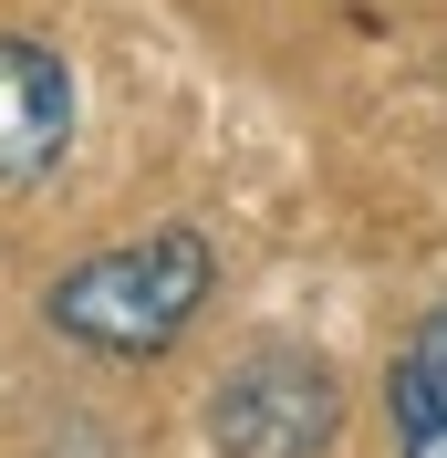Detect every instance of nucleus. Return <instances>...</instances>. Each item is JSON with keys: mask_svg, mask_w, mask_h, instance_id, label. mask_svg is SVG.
<instances>
[{"mask_svg": "<svg viewBox=\"0 0 447 458\" xmlns=\"http://www.w3.org/2000/svg\"><path fill=\"white\" fill-rule=\"evenodd\" d=\"M208 292H219L208 229L167 219V229H136V240L73 260V271L42 292V323H53L63 344H84V354H167V344L198 323Z\"/></svg>", "mask_w": 447, "mask_h": 458, "instance_id": "1", "label": "nucleus"}, {"mask_svg": "<svg viewBox=\"0 0 447 458\" xmlns=\"http://www.w3.org/2000/svg\"><path fill=\"white\" fill-rule=\"evenodd\" d=\"M385 417H395V448L406 458H447V302L406 334V354L385 375Z\"/></svg>", "mask_w": 447, "mask_h": 458, "instance_id": "4", "label": "nucleus"}, {"mask_svg": "<svg viewBox=\"0 0 447 458\" xmlns=\"http://www.w3.org/2000/svg\"><path fill=\"white\" fill-rule=\"evenodd\" d=\"M343 428V386L302 344H260L208 386V448L219 458H323Z\"/></svg>", "mask_w": 447, "mask_h": 458, "instance_id": "2", "label": "nucleus"}, {"mask_svg": "<svg viewBox=\"0 0 447 458\" xmlns=\"http://www.w3.org/2000/svg\"><path fill=\"white\" fill-rule=\"evenodd\" d=\"M73 146V63L0 31V188H42Z\"/></svg>", "mask_w": 447, "mask_h": 458, "instance_id": "3", "label": "nucleus"}]
</instances>
